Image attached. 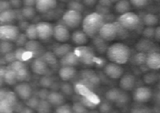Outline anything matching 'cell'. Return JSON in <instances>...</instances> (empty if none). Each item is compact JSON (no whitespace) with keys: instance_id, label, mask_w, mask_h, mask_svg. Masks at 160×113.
Listing matches in <instances>:
<instances>
[{"instance_id":"obj_1","label":"cell","mask_w":160,"mask_h":113,"mask_svg":"<svg viewBox=\"0 0 160 113\" xmlns=\"http://www.w3.org/2000/svg\"><path fill=\"white\" fill-rule=\"evenodd\" d=\"M130 55L129 48L122 42H115L106 50V56L108 60L120 65L127 63L130 58Z\"/></svg>"},{"instance_id":"obj_2","label":"cell","mask_w":160,"mask_h":113,"mask_svg":"<svg viewBox=\"0 0 160 113\" xmlns=\"http://www.w3.org/2000/svg\"><path fill=\"white\" fill-rule=\"evenodd\" d=\"M104 23V19L101 13L92 12L86 16L82 21L83 30L89 37H93L99 34Z\"/></svg>"},{"instance_id":"obj_3","label":"cell","mask_w":160,"mask_h":113,"mask_svg":"<svg viewBox=\"0 0 160 113\" xmlns=\"http://www.w3.org/2000/svg\"><path fill=\"white\" fill-rule=\"evenodd\" d=\"M117 22L127 30H136L140 26V19L135 12L129 11L121 14L118 18Z\"/></svg>"},{"instance_id":"obj_4","label":"cell","mask_w":160,"mask_h":113,"mask_svg":"<svg viewBox=\"0 0 160 113\" xmlns=\"http://www.w3.org/2000/svg\"><path fill=\"white\" fill-rule=\"evenodd\" d=\"M79 61L85 65H92L98 63L96 56L92 49L85 46H78L74 50Z\"/></svg>"},{"instance_id":"obj_5","label":"cell","mask_w":160,"mask_h":113,"mask_svg":"<svg viewBox=\"0 0 160 113\" xmlns=\"http://www.w3.org/2000/svg\"><path fill=\"white\" fill-rule=\"evenodd\" d=\"M120 25L118 22L105 23L99 32L100 37L104 40H113L120 36Z\"/></svg>"},{"instance_id":"obj_6","label":"cell","mask_w":160,"mask_h":113,"mask_svg":"<svg viewBox=\"0 0 160 113\" xmlns=\"http://www.w3.org/2000/svg\"><path fill=\"white\" fill-rule=\"evenodd\" d=\"M63 24L69 28H76L83 21L82 16L80 12L69 9L67 10L62 16Z\"/></svg>"},{"instance_id":"obj_7","label":"cell","mask_w":160,"mask_h":113,"mask_svg":"<svg viewBox=\"0 0 160 113\" xmlns=\"http://www.w3.org/2000/svg\"><path fill=\"white\" fill-rule=\"evenodd\" d=\"M19 35V30L17 26L12 24H2L0 26V38L1 40L16 41Z\"/></svg>"},{"instance_id":"obj_8","label":"cell","mask_w":160,"mask_h":113,"mask_svg":"<svg viewBox=\"0 0 160 113\" xmlns=\"http://www.w3.org/2000/svg\"><path fill=\"white\" fill-rule=\"evenodd\" d=\"M106 98L111 102L122 105L128 101V96L126 91L121 88H112L106 93Z\"/></svg>"},{"instance_id":"obj_9","label":"cell","mask_w":160,"mask_h":113,"mask_svg":"<svg viewBox=\"0 0 160 113\" xmlns=\"http://www.w3.org/2000/svg\"><path fill=\"white\" fill-rule=\"evenodd\" d=\"M152 96V90L146 86L136 88L133 93V100L137 103L143 104L150 101Z\"/></svg>"},{"instance_id":"obj_10","label":"cell","mask_w":160,"mask_h":113,"mask_svg":"<svg viewBox=\"0 0 160 113\" xmlns=\"http://www.w3.org/2000/svg\"><path fill=\"white\" fill-rule=\"evenodd\" d=\"M38 39L41 40H47L53 36L54 26L50 23L42 21L36 24Z\"/></svg>"},{"instance_id":"obj_11","label":"cell","mask_w":160,"mask_h":113,"mask_svg":"<svg viewBox=\"0 0 160 113\" xmlns=\"http://www.w3.org/2000/svg\"><path fill=\"white\" fill-rule=\"evenodd\" d=\"M104 73L110 78L118 79L124 75V69L121 65L110 62L104 66Z\"/></svg>"},{"instance_id":"obj_12","label":"cell","mask_w":160,"mask_h":113,"mask_svg":"<svg viewBox=\"0 0 160 113\" xmlns=\"http://www.w3.org/2000/svg\"><path fill=\"white\" fill-rule=\"evenodd\" d=\"M82 80H79V82L85 84V86L89 88H92L94 86L99 84V79L98 75L92 71L85 70L82 72L81 74Z\"/></svg>"},{"instance_id":"obj_13","label":"cell","mask_w":160,"mask_h":113,"mask_svg":"<svg viewBox=\"0 0 160 113\" xmlns=\"http://www.w3.org/2000/svg\"><path fill=\"white\" fill-rule=\"evenodd\" d=\"M70 32L68 27L64 24H58L54 26L53 37L60 42H65L70 38Z\"/></svg>"},{"instance_id":"obj_14","label":"cell","mask_w":160,"mask_h":113,"mask_svg":"<svg viewBox=\"0 0 160 113\" xmlns=\"http://www.w3.org/2000/svg\"><path fill=\"white\" fill-rule=\"evenodd\" d=\"M14 92L18 97L23 100H28L32 97V88L27 82H21L18 83L14 88Z\"/></svg>"},{"instance_id":"obj_15","label":"cell","mask_w":160,"mask_h":113,"mask_svg":"<svg viewBox=\"0 0 160 113\" xmlns=\"http://www.w3.org/2000/svg\"><path fill=\"white\" fill-rule=\"evenodd\" d=\"M57 5V0H37L35 9L37 12L46 13L54 10Z\"/></svg>"},{"instance_id":"obj_16","label":"cell","mask_w":160,"mask_h":113,"mask_svg":"<svg viewBox=\"0 0 160 113\" xmlns=\"http://www.w3.org/2000/svg\"><path fill=\"white\" fill-rule=\"evenodd\" d=\"M135 77L131 74L123 75L120 78L119 88L124 91H129L132 90L135 86Z\"/></svg>"},{"instance_id":"obj_17","label":"cell","mask_w":160,"mask_h":113,"mask_svg":"<svg viewBox=\"0 0 160 113\" xmlns=\"http://www.w3.org/2000/svg\"><path fill=\"white\" fill-rule=\"evenodd\" d=\"M48 64L42 59H37L32 63V72L39 75H45L49 72Z\"/></svg>"},{"instance_id":"obj_18","label":"cell","mask_w":160,"mask_h":113,"mask_svg":"<svg viewBox=\"0 0 160 113\" xmlns=\"http://www.w3.org/2000/svg\"><path fill=\"white\" fill-rule=\"evenodd\" d=\"M145 64L152 70L160 69V53L156 51L150 52L147 55Z\"/></svg>"},{"instance_id":"obj_19","label":"cell","mask_w":160,"mask_h":113,"mask_svg":"<svg viewBox=\"0 0 160 113\" xmlns=\"http://www.w3.org/2000/svg\"><path fill=\"white\" fill-rule=\"evenodd\" d=\"M77 73V71L72 66H62L58 71V75L63 81H69L72 79Z\"/></svg>"},{"instance_id":"obj_20","label":"cell","mask_w":160,"mask_h":113,"mask_svg":"<svg viewBox=\"0 0 160 113\" xmlns=\"http://www.w3.org/2000/svg\"><path fill=\"white\" fill-rule=\"evenodd\" d=\"M79 62L74 51H71L60 58V64L62 66H72L78 65Z\"/></svg>"},{"instance_id":"obj_21","label":"cell","mask_w":160,"mask_h":113,"mask_svg":"<svg viewBox=\"0 0 160 113\" xmlns=\"http://www.w3.org/2000/svg\"><path fill=\"white\" fill-rule=\"evenodd\" d=\"M88 36L83 30H76L71 35V39L78 46H83L88 41Z\"/></svg>"},{"instance_id":"obj_22","label":"cell","mask_w":160,"mask_h":113,"mask_svg":"<svg viewBox=\"0 0 160 113\" xmlns=\"http://www.w3.org/2000/svg\"><path fill=\"white\" fill-rule=\"evenodd\" d=\"M18 17L17 12L12 9H10L1 12L0 14V21L3 24H10Z\"/></svg>"},{"instance_id":"obj_23","label":"cell","mask_w":160,"mask_h":113,"mask_svg":"<svg viewBox=\"0 0 160 113\" xmlns=\"http://www.w3.org/2000/svg\"><path fill=\"white\" fill-rule=\"evenodd\" d=\"M115 10L117 13L121 15L122 13L129 12L131 8V4L129 0H118L115 3Z\"/></svg>"},{"instance_id":"obj_24","label":"cell","mask_w":160,"mask_h":113,"mask_svg":"<svg viewBox=\"0 0 160 113\" xmlns=\"http://www.w3.org/2000/svg\"><path fill=\"white\" fill-rule=\"evenodd\" d=\"M47 100L51 104V105L58 106L64 104L65 98L60 93L52 92L49 93Z\"/></svg>"},{"instance_id":"obj_25","label":"cell","mask_w":160,"mask_h":113,"mask_svg":"<svg viewBox=\"0 0 160 113\" xmlns=\"http://www.w3.org/2000/svg\"><path fill=\"white\" fill-rule=\"evenodd\" d=\"M143 22L146 26L154 27L159 23V19L156 14L149 13L144 16Z\"/></svg>"},{"instance_id":"obj_26","label":"cell","mask_w":160,"mask_h":113,"mask_svg":"<svg viewBox=\"0 0 160 113\" xmlns=\"http://www.w3.org/2000/svg\"><path fill=\"white\" fill-rule=\"evenodd\" d=\"M71 46L68 44H63L57 46L53 48V53L57 56V57L62 58L65 55L71 51Z\"/></svg>"},{"instance_id":"obj_27","label":"cell","mask_w":160,"mask_h":113,"mask_svg":"<svg viewBox=\"0 0 160 113\" xmlns=\"http://www.w3.org/2000/svg\"><path fill=\"white\" fill-rule=\"evenodd\" d=\"M153 46H154V45L152 42L148 39L139 40L138 44L137 45V50L139 51V52H142L144 53L146 51H151Z\"/></svg>"},{"instance_id":"obj_28","label":"cell","mask_w":160,"mask_h":113,"mask_svg":"<svg viewBox=\"0 0 160 113\" xmlns=\"http://www.w3.org/2000/svg\"><path fill=\"white\" fill-rule=\"evenodd\" d=\"M3 79L8 85H14L18 82L17 73L14 70L10 69L8 67L6 73L5 74Z\"/></svg>"},{"instance_id":"obj_29","label":"cell","mask_w":160,"mask_h":113,"mask_svg":"<svg viewBox=\"0 0 160 113\" xmlns=\"http://www.w3.org/2000/svg\"><path fill=\"white\" fill-rule=\"evenodd\" d=\"M41 45L36 40H28V42L25 45V49L32 52L33 55H35L37 52H39V51L41 50Z\"/></svg>"},{"instance_id":"obj_30","label":"cell","mask_w":160,"mask_h":113,"mask_svg":"<svg viewBox=\"0 0 160 113\" xmlns=\"http://www.w3.org/2000/svg\"><path fill=\"white\" fill-rule=\"evenodd\" d=\"M25 34L29 40H36L38 38L36 24H31L26 27Z\"/></svg>"},{"instance_id":"obj_31","label":"cell","mask_w":160,"mask_h":113,"mask_svg":"<svg viewBox=\"0 0 160 113\" xmlns=\"http://www.w3.org/2000/svg\"><path fill=\"white\" fill-rule=\"evenodd\" d=\"M0 51H1V53L2 54H7L8 53L12 52L13 48H14V45L12 43L11 41L8 40H1V44H0Z\"/></svg>"},{"instance_id":"obj_32","label":"cell","mask_w":160,"mask_h":113,"mask_svg":"<svg viewBox=\"0 0 160 113\" xmlns=\"http://www.w3.org/2000/svg\"><path fill=\"white\" fill-rule=\"evenodd\" d=\"M42 59L48 64V65H55L57 64V56L54 54V53H52L51 51H48L45 53Z\"/></svg>"},{"instance_id":"obj_33","label":"cell","mask_w":160,"mask_h":113,"mask_svg":"<svg viewBox=\"0 0 160 113\" xmlns=\"http://www.w3.org/2000/svg\"><path fill=\"white\" fill-rule=\"evenodd\" d=\"M35 10L33 8V7L25 6L22 8L21 15L26 19H31L35 15Z\"/></svg>"},{"instance_id":"obj_34","label":"cell","mask_w":160,"mask_h":113,"mask_svg":"<svg viewBox=\"0 0 160 113\" xmlns=\"http://www.w3.org/2000/svg\"><path fill=\"white\" fill-rule=\"evenodd\" d=\"M13 108L10 104L6 100L3 99L0 102V112L3 113H10L13 111Z\"/></svg>"},{"instance_id":"obj_35","label":"cell","mask_w":160,"mask_h":113,"mask_svg":"<svg viewBox=\"0 0 160 113\" xmlns=\"http://www.w3.org/2000/svg\"><path fill=\"white\" fill-rule=\"evenodd\" d=\"M132 6L137 8H142L150 3L151 0H129Z\"/></svg>"},{"instance_id":"obj_36","label":"cell","mask_w":160,"mask_h":113,"mask_svg":"<svg viewBox=\"0 0 160 113\" xmlns=\"http://www.w3.org/2000/svg\"><path fill=\"white\" fill-rule=\"evenodd\" d=\"M17 97L18 96L15 92L8 91L5 99H6L12 107H14L17 105V102H18Z\"/></svg>"},{"instance_id":"obj_37","label":"cell","mask_w":160,"mask_h":113,"mask_svg":"<svg viewBox=\"0 0 160 113\" xmlns=\"http://www.w3.org/2000/svg\"><path fill=\"white\" fill-rule=\"evenodd\" d=\"M51 104L47 100H43L40 101L38 106L37 107V110L40 112H49L51 108Z\"/></svg>"},{"instance_id":"obj_38","label":"cell","mask_w":160,"mask_h":113,"mask_svg":"<svg viewBox=\"0 0 160 113\" xmlns=\"http://www.w3.org/2000/svg\"><path fill=\"white\" fill-rule=\"evenodd\" d=\"M18 80L19 82H23L26 80L28 77V72L26 67H24L16 72Z\"/></svg>"},{"instance_id":"obj_39","label":"cell","mask_w":160,"mask_h":113,"mask_svg":"<svg viewBox=\"0 0 160 113\" xmlns=\"http://www.w3.org/2000/svg\"><path fill=\"white\" fill-rule=\"evenodd\" d=\"M72 111L74 112H86L88 110L82 102H76L72 106Z\"/></svg>"},{"instance_id":"obj_40","label":"cell","mask_w":160,"mask_h":113,"mask_svg":"<svg viewBox=\"0 0 160 113\" xmlns=\"http://www.w3.org/2000/svg\"><path fill=\"white\" fill-rule=\"evenodd\" d=\"M55 112L59 113H71L73 111L72 107H71L69 105L63 104L57 106V107L55 109Z\"/></svg>"},{"instance_id":"obj_41","label":"cell","mask_w":160,"mask_h":113,"mask_svg":"<svg viewBox=\"0 0 160 113\" xmlns=\"http://www.w3.org/2000/svg\"><path fill=\"white\" fill-rule=\"evenodd\" d=\"M16 41V44L19 46H21L23 45L25 46L26 42H28V37L25 34H19V35L18 36V37Z\"/></svg>"},{"instance_id":"obj_42","label":"cell","mask_w":160,"mask_h":113,"mask_svg":"<svg viewBox=\"0 0 160 113\" xmlns=\"http://www.w3.org/2000/svg\"><path fill=\"white\" fill-rule=\"evenodd\" d=\"M40 101L36 97H31L28 100V105L32 109H37Z\"/></svg>"},{"instance_id":"obj_43","label":"cell","mask_w":160,"mask_h":113,"mask_svg":"<svg viewBox=\"0 0 160 113\" xmlns=\"http://www.w3.org/2000/svg\"><path fill=\"white\" fill-rule=\"evenodd\" d=\"M146 58H147V55L144 53L140 52L135 56V61L137 63L141 64L145 63L146 62Z\"/></svg>"},{"instance_id":"obj_44","label":"cell","mask_w":160,"mask_h":113,"mask_svg":"<svg viewBox=\"0 0 160 113\" xmlns=\"http://www.w3.org/2000/svg\"><path fill=\"white\" fill-rule=\"evenodd\" d=\"M11 7L12 6L9 1H7V0H1V2H0V10H1V12L11 9Z\"/></svg>"},{"instance_id":"obj_45","label":"cell","mask_w":160,"mask_h":113,"mask_svg":"<svg viewBox=\"0 0 160 113\" xmlns=\"http://www.w3.org/2000/svg\"><path fill=\"white\" fill-rule=\"evenodd\" d=\"M4 59H5V61L7 62H8L10 64L13 62L16 61L17 60L15 53H12V52H10V53H8L5 54V56H4Z\"/></svg>"},{"instance_id":"obj_46","label":"cell","mask_w":160,"mask_h":113,"mask_svg":"<svg viewBox=\"0 0 160 113\" xmlns=\"http://www.w3.org/2000/svg\"><path fill=\"white\" fill-rule=\"evenodd\" d=\"M52 83L51 79L49 77H44L41 79V81H40V83L42 86H43L45 88H47L49 87Z\"/></svg>"},{"instance_id":"obj_47","label":"cell","mask_w":160,"mask_h":113,"mask_svg":"<svg viewBox=\"0 0 160 113\" xmlns=\"http://www.w3.org/2000/svg\"><path fill=\"white\" fill-rule=\"evenodd\" d=\"M87 108H90V109H94V107H96L97 105L94 104L93 103H92L90 101H89L87 98H86L85 97L82 96L81 98V102Z\"/></svg>"},{"instance_id":"obj_48","label":"cell","mask_w":160,"mask_h":113,"mask_svg":"<svg viewBox=\"0 0 160 113\" xmlns=\"http://www.w3.org/2000/svg\"><path fill=\"white\" fill-rule=\"evenodd\" d=\"M69 5L71 7L70 9H72V10H77V11H79L81 12L82 8H83V5L77 2H70L69 3Z\"/></svg>"},{"instance_id":"obj_49","label":"cell","mask_w":160,"mask_h":113,"mask_svg":"<svg viewBox=\"0 0 160 113\" xmlns=\"http://www.w3.org/2000/svg\"><path fill=\"white\" fill-rule=\"evenodd\" d=\"M98 2V0H83V3L84 5L88 7H93Z\"/></svg>"},{"instance_id":"obj_50","label":"cell","mask_w":160,"mask_h":113,"mask_svg":"<svg viewBox=\"0 0 160 113\" xmlns=\"http://www.w3.org/2000/svg\"><path fill=\"white\" fill-rule=\"evenodd\" d=\"M62 91L67 94H72V88L71 87L69 86V84H64L62 87Z\"/></svg>"},{"instance_id":"obj_51","label":"cell","mask_w":160,"mask_h":113,"mask_svg":"<svg viewBox=\"0 0 160 113\" xmlns=\"http://www.w3.org/2000/svg\"><path fill=\"white\" fill-rule=\"evenodd\" d=\"M9 2L11 4L12 7H14L15 8H18L22 5V1L21 0H9Z\"/></svg>"},{"instance_id":"obj_52","label":"cell","mask_w":160,"mask_h":113,"mask_svg":"<svg viewBox=\"0 0 160 113\" xmlns=\"http://www.w3.org/2000/svg\"><path fill=\"white\" fill-rule=\"evenodd\" d=\"M37 0H23V5L26 7H33L35 6Z\"/></svg>"},{"instance_id":"obj_53","label":"cell","mask_w":160,"mask_h":113,"mask_svg":"<svg viewBox=\"0 0 160 113\" xmlns=\"http://www.w3.org/2000/svg\"><path fill=\"white\" fill-rule=\"evenodd\" d=\"M154 38H156L157 40H160V26L158 27H156L155 28L154 32Z\"/></svg>"},{"instance_id":"obj_54","label":"cell","mask_w":160,"mask_h":113,"mask_svg":"<svg viewBox=\"0 0 160 113\" xmlns=\"http://www.w3.org/2000/svg\"><path fill=\"white\" fill-rule=\"evenodd\" d=\"M7 93H8V91L6 90H4V89L1 90V95H0V97H1V100H3V99L5 98Z\"/></svg>"},{"instance_id":"obj_55","label":"cell","mask_w":160,"mask_h":113,"mask_svg":"<svg viewBox=\"0 0 160 113\" xmlns=\"http://www.w3.org/2000/svg\"><path fill=\"white\" fill-rule=\"evenodd\" d=\"M110 1H111L112 3H116L118 1V0H110Z\"/></svg>"},{"instance_id":"obj_56","label":"cell","mask_w":160,"mask_h":113,"mask_svg":"<svg viewBox=\"0 0 160 113\" xmlns=\"http://www.w3.org/2000/svg\"><path fill=\"white\" fill-rule=\"evenodd\" d=\"M60 1H62V2H68V1H69V0H60Z\"/></svg>"},{"instance_id":"obj_57","label":"cell","mask_w":160,"mask_h":113,"mask_svg":"<svg viewBox=\"0 0 160 113\" xmlns=\"http://www.w3.org/2000/svg\"><path fill=\"white\" fill-rule=\"evenodd\" d=\"M155 1H157V2H160V0H155Z\"/></svg>"},{"instance_id":"obj_58","label":"cell","mask_w":160,"mask_h":113,"mask_svg":"<svg viewBox=\"0 0 160 113\" xmlns=\"http://www.w3.org/2000/svg\"><path fill=\"white\" fill-rule=\"evenodd\" d=\"M159 24H160V19H159Z\"/></svg>"}]
</instances>
